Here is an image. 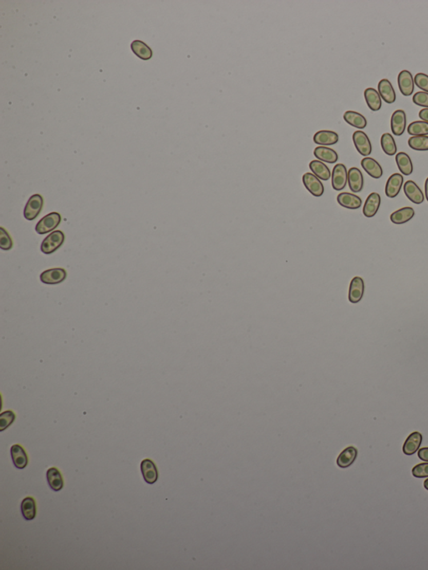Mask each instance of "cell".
<instances>
[{
	"label": "cell",
	"instance_id": "obj_31",
	"mask_svg": "<svg viewBox=\"0 0 428 570\" xmlns=\"http://www.w3.org/2000/svg\"><path fill=\"white\" fill-rule=\"evenodd\" d=\"M131 47L133 49V53L142 60H150L153 56V51L151 48L142 41H133L131 45Z\"/></svg>",
	"mask_w": 428,
	"mask_h": 570
},
{
	"label": "cell",
	"instance_id": "obj_38",
	"mask_svg": "<svg viewBox=\"0 0 428 570\" xmlns=\"http://www.w3.org/2000/svg\"><path fill=\"white\" fill-rule=\"evenodd\" d=\"M415 85L420 88L421 90L428 93V76L423 73H418L415 76Z\"/></svg>",
	"mask_w": 428,
	"mask_h": 570
},
{
	"label": "cell",
	"instance_id": "obj_15",
	"mask_svg": "<svg viewBox=\"0 0 428 570\" xmlns=\"http://www.w3.org/2000/svg\"><path fill=\"white\" fill-rule=\"evenodd\" d=\"M141 470L144 480L148 484H153L158 479V472L156 464L150 459H144L141 463Z\"/></svg>",
	"mask_w": 428,
	"mask_h": 570
},
{
	"label": "cell",
	"instance_id": "obj_6",
	"mask_svg": "<svg viewBox=\"0 0 428 570\" xmlns=\"http://www.w3.org/2000/svg\"><path fill=\"white\" fill-rule=\"evenodd\" d=\"M355 146L357 152L364 157H367L371 154L372 145L367 135L362 131H357L352 136Z\"/></svg>",
	"mask_w": 428,
	"mask_h": 570
},
{
	"label": "cell",
	"instance_id": "obj_25",
	"mask_svg": "<svg viewBox=\"0 0 428 570\" xmlns=\"http://www.w3.org/2000/svg\"><path fill=\"white\" fill-rule=\"evenodd\" d=\"M364 96L368 107L370 108V110L373 112H378L381 109L382 105L381 97L377 89L374 88H367L364 92Z\"/></svg>",
	"mask_w": 428,
	"mask_h": 570
},
{
	"label": "cell",
	"instance_id": "obj_37",
	"mask_svg": "<svg viewBox=\"0 0 428 570\" xmlns=\"http://www.w3.org/2000/svg\"><path fill=\"white\" fill-rule=\"evenodd\" d=\"M413 475L417 479L428 477V463H420L413 468Z\"/></svg>",
	"mask_w": 428,
	"mask_h": 570
},
{
	"label": "cell",
	"instance_id": "obj_3",
	"mask_svg": "<svg viewBox=\"0 0 428 570\" xmlns=\"http://www.w3.org/2000/svg\"><path fill=\"white\" fill-rule=\"evenodd\" d=\"M348 181V171L344 164L339 163L334 166L332 171V188L336 191L343 190L346 187Z\"/></svg>",
	"mask_w": 428,
	"mask_h": 570
},
{
	"label": "cell",
	"instance_id": "obj_16",
	"mask_svg": "<svg viewBox=\"0 0 428 570\" xmlns=\"http://www.w3.org/2000/svg\"><path fill=\"white\" fill-rule=\"evenodd\" d=\"M422 443V435L418 432L411 433L404 443L402 451L405 455L412 456L419 450Z\"/></svg>",
	"mask_w": 428,
	"mask_h": 570
},
{
	"label": "cell",
	"instance_id": "obj_1",
	"mask_svg": "<svg viewBox=\"0 0 428 570\" xmlns=\"http://www.w3.org/2000/svg\"><path fill=\"white\" fill-rule=\"evenodd\" d=\"M65 241V234L60 230L54 231L48 235L41 244V251L45 254H51L61 248Z\"/></svg>",
	"mask_w": 428,
	"mask_h": 570
},
{
	"label": "cell",
	"instance_id": "obj_32",
	"mask_svg": "<svg viewBox=\"0 0 428 570\" xmlns=\"http://www.w3.org/2000/svg\"><path fill=\"white\" fill-rule=\"evenodd\" d=\"M381 145L383 152L388 156H394L397 153V144L394 137L390 133H384L381 136Z\"/></svg>",
	"mask_w": 428,
	"mask_h": 570
},
{
	"label": "cell",
	"instance_id": "obj_39",
	"mask_svg": "<svg viewBox=\"0 0 428 570\" xmlns=\"http://www.w3.org/2000/svg\"><path fill=\"white\" fill-rule=\"evenodd\" d=\"M413 101L415 105L428 108V93L427 92L419 91L415 93L413 97Z\"/></svg>",
	"mask_w": 428,
	"mask_h": 570
},
{
	"label": "cell",
	"instance_id": "obj_42",
	"mask_svg": "<svg viewBox=\"0 0 428 570\" xmlns=\"http://www.w3.org/2000/svg\"><path fill=\"white\" fill-rule=\"evenodd\" d=\"M425 193H426V198L428 201V177L425 181Z\"/></svg>",
	"mask_w": 428,
	"mask_h": 570
},
{
	"label": "cell",
	"instance_id": "obj_17",
	"mask_svg": "<svg viewBox=\"0 0 428 570\" xmlns=\"http://www.w3.org/2000/svg\"><path fill=\"white\" fill-rule=\"evenodd\" d=\"M358 455V450L353 446L346 447L337 457V463L341 468H347L355 463Z\"/></svg>",
	"mask_w": 428,
	"mask_h": 570
},
{
	"label": "cell",
	"instance_id": "obj_2",
	"mask_svg": "<svg viewBox=\"0 0 428 570\" xmlns=\"http://www.w3.org/2000/svg\"><path fill=\"white\" fill-rule=\"evenodd\" d=\"M61 216L58 213H50L41 218L36 224L35 230L39 234H45L54 230L60 225Z\"/></svg>",
	"mask_w": 428,
	"mask_h": 570
},
{
	"label": "cell",
	"instance_id": "obj_8",
	"mask_svg": "<svg viewBox=\"0 0 428 570\" xmlns=\"http://www.w3.org/2000/svg\"><path fill=\"white\" fill-rule=\"evenodd\" d=\"M67 277V273L64 268H50L45 270L41 274V280L46 284H61Z\"/></svg>",
	"mask_w": 428,
	"mask_h": 570
},
{
	"label": "cell",
	"instance_id": "obj_11",
	"mask_svg": "<svg viewBox=\"0 0 428 570\" xmlns=\"http://www.w3.org/2000/svg\"><path fill=\"white\" fill-rule=\"evenodd\" d=\"M403 181V176L400 173H394L386 181V189H385L386 196L390 198L397 197L401 192Z\"/></svg>",
	"mask_w": 428,
	"mask_h": 570
},
{
	"label": "cell",
	"instance_id": "obj_33",
	"mask_svg": "<svg viewBox=\"0 0 428 570\" xmlns=\"http://www.w3.org/2000/svg\"><path fill=\"white\" fill-rule=\"evenodd\" d=\"M408 134L417 137V136H428V122L423 121H417L412 122L408 125Z\"/></svg>",
	"mask_w": 428,
	"mask_h": 570
},
{
	"label": "cell",
	"instance_id": "obj_7",
	"mask_svg": "<svg viewBox=\"0 0 428 570\" xmlns=\"http://www.w3.org/2000/svg\"><path fill=\"white\" fill-rule=\"evenodd\" d=\"M364 292H365V283L362 278L357 277L353 278L350 284V289H349V301L352 304H357L360 302L362 298H363Z\"/></svg>",
	"mask_w": 428,
	"mask_h": 570
},
{
	"label": "cell",
	"instance_id": "obj_21",
	"mask_svg": "<svg viewBox=\"0 0 428 570\" xmlns=\"http://www.w3.org/2000/svg\"><path fill=\"white\" fill-rule=\"evenodd\" d=\"M314 143L325 145H331L339 141V135L333 131H319L314 136Z\"/></svg>",
	"mask_w": 428,
	"mask_h": 570
},
{
	"label": "cell",
	"instance_id": "obj_36",
	"mask_svg": "<svg viewBox=\"0 0 428 570\" xmlns=\"http://www.w3.org/2000/svg\"><path fill=\"white\" fill-rule=\"evenodd\" d=\"M13 247V241L9 236V233L5 228H0V248L3 250H9Z\"/></svg>",
	"mask_w": 428,
	"mask_h": 570
},
{
	"label": "cell",
	"instance_id": "obj_23",
	"mask_svg": "<svg viewBox=\"0 0 428 570\" xmlns=\"http://www.w3.org/2000/svg\"><path fill=\"white\" fill-rule=\"evenodd\" d=\"M314 157L320 161L334 164L338 161L339 156L336 151L326 146H317L314 151Z\"/></svg>",
	"mask_w": 428,
	"mask_h": 570
},
{
	"label": "cell",
	"instance_id": "obj_24",
	"mask_svg": "<svg viewBox=\"0 0 428 570\" xmlns=\"http://www.w3.org/2000/svg\"><path fill=\"white\" fill-rule=\"evenodd\" d=\"M415 210L411 207L400 208L390 214V219L394 224H404L413 219Z\"/></svg>",
	"mask_w": 428,
	"mask_h": 570
},
{
	"label": "cell",
	"instance_id": "obj_43",
	"mask_svg": "<svg viewBox=\"0 0 428 570\" xmlns=\"http://www.w3.org/2000/svg\"><path fill=\"white\" fill-rule=\"evenodd\" d=\"M424 488H426L428 491V479H426L425 482H424Z\"/></svg>",
	"mask_w": 428,
	"mask_h": 570
},
{
	"label": "cell",
	"instance_id": "obj_35",
	"mask_svg": "<svg viewBox=\"0 0 428 570\" xmlns=\"http://www.w3.org/2000/svg\"><path fill=\"white\" fill-rule=\"evenodd\" d=\"M15 420V414L12 411H6L0 415V431L3 432L11 425Z\"/></svg>",
	"mask_w": 428,
	"mask_h": 570
},
{
	"label": "cell",
	"instance_id": "obj_9",
	"mask_svg": "<svg viewBox=\"0 0 428 570\" xmlns=\"http://www.w3.org/2000/svg\"><path fill=\"white\" fill-rule=\"evenodd\" d=\"M414 78L409 70L404 69L398 75V86L401 94L410 97L414 91Z\"/></svg>",
	"mask_w": 428,
	"mask_h": 570
},
{
	"label": "cell",
	"instance_id": "obj_14",
	"mask_svg": "<svg viewBox=\"0 0 428 570\" xmlns=\"http://www.w3.org/2000/svg\"><path fill=\"white\" fill-rule=\"evenodd\" d=\"M348 184L353 193H360L363 189L364 177L362 172L357 168H351L348 171Z\"/></svg>",
	"mask_w": 428,
	"mask_h": 570
},
{
	"label": "cell",
	"instance_id": "obj_19",
	"mask_svg": "<svg viewBox=\"0 0 428 570\" xmlns=\"http://www.w3.org/2000/svg\"><path fill=\"white\" fill-rule=\"evenodd\" d=\"M361 167L363 168L364 170L370 175V177L375 179H379L382 177L383 175V169L381 168L378 161H376L374 158L372 157H365V158L361 160Z\"/></svg>",
	"mask_w": 428,
	"mask_h": 570
},
{
	"label": "cell",
	"instance_id": "obj_30",
	"mask_svg": "<svg viewBox=\"0 0 428 570\" xmlns=\"http://www.w3.org/2000/svg\"><path fill=\"white\" fill-rule=\"evenodd\" d=\"M21 512L26 520H33L36 516V503L31 497H27L21 503Z\"/></svg>",
	"mask_w": 428,
	"mask_h": 570
},
{
	"label": "cell",
	"instance_id": "obj_22",
	"mask_svg": "<svg viewBox=\"0 0 428 570\" xmlns=\"http://www.w3.org/2000/svg\"><path fill=\"white\" fill-rule=\"evenodd\" d=\"M378 92L381 98L387 104H393L396 101V92L392 83L387 79H382L378 84Z\"/></svg>",
	"mask_w": 428,
	"mask_h": 570
},
{
	"label": "cell",
	"instance_id": "obj_18",
	"mask_svg": "<svg viewBox=\"0 0 428 570\" xmlns=\"http://www.w3.org/2000/svg\"><path fill=\"white\" fill-rule=\"evenodd\" d=\"M338 204L343 208L356 210L361 208L362 200L357 195L350 193H341L337 196Z\"/></svg>",
	"mask_w": 428,
	"mask_h": 570
},
{
	"label": "cell",
	"instance_id": "obj_40",
	"mask_svg": "<svg viewBox=\"0 0 428 570\" xmlns=\"http://www.w3.org/2000/svg\"><path fill=\"white\" fill-rule=\"evenodd\" d=\"M417 455L421 461L428 463V447H423V448L418 450Z\"/></svg>",
	"mask_w": 428,
	"mask_h": 570
},
{
	"label": "cell",
	"instance_id": "obj_20",
	"mask_svg": "<svg viewBox=\"0 0 428 570\" xmlns=\"http://www.w3.org/2000/svg\"><path fill=\"white\" fill-rule=\"evenodd\" d=\"M10 452H11V457L14 465L18 469L25 468L29 463V459H28L27 453L25 452L22 446L18 444L12 446Z\"/></svg>",
	"mask_w": 428,
	"mask_h": 570
},
{
	"label": "cell",
	"instance_id": "obj_29",
	"mask_svg": "<svg viewBox=\"0 0 428 570\" xmlns=\"http://www.w3.org/2000/svg\"><path fill=\"white\" fill-rule=\"evenodd\" d=\"M396 161L400 172L405 176H409L413 172V164L412 159L406 152H399L396 155Z\"/></svg>",
	"mask_w": 428,
	"mask_h": 570
},
{
	"label": "cell",
	"instance_id": "obj_26",
	"mask_svg": "<svg viewBox=\"0 0 428 570\" xmlns=\"http://www.w3.org/2000/svg\"><path fill=\"white\" fill-rule=\"evenodd\" d=\"M48 483L54 492H59L63 488L64 480L61 472L55 467H51L46 472Z\"/></svg>",
	"mask_w": 428,
	"mask_h": 570
},
{
	"label": "cell",
	"instance_id": "obj_4",
	"mask_svg": "<svg viewBox=\"0 0 428 570\" xmlns=\"http://www.w3.org/2000/svg\"><path fill=\"white\" fill-rule=\"evenodd\" d=\"M43 205H44V199L41 195L34 194L29 197L24 211L25 218L29 221L35 219L41 213Z\"/></svg>",
	"mask_w": 428,
	"mask_h": 570
},
{
	"label": "cell",
	"instance_id": "obj_28",
	"mask_svg": "<svg viewBox=\"0 0 428 570\" xmlns=\"http://www.w3.org/2000/svg\"><path fill=\"white\" fill-rule=\"evenodd\" d=\"M309 168L313 172V174L315 175L316 177L323 180V181H328L331 177L330 168H328L327 166L325 165L324 162L319 161V160L311 161V162L309 163Z\"/></svg>",
	"mask_w": 428,
	"mask_h": 570
},
{
	"label": "cell",
	"instance_id": "obj_12",
	"mask_svg": "<svg viewBox=\"0 0 428 570\" xmlns=\"http://www.w3.org/2000/svg\"><path fill=\"white\" fill-rule=\"evenodd\" d=\"M404 193L406 197L412 203L415 204H421L425 200L423 193L421 192V188L418 187L415 181L409 180L404 184Z\"/></svg>",
	"mask_w": 428,
	"mask_h": 570
},
{
	"label": "cell",
	"instance_id": "obj_13",
	"mask_svg": "<svg viewBox=\"0 0 428 570\" xmlns=\"http://www.w3.org/2000/svg\"><path fill=\"white\" fill-rule=\"evenodd\" d=\"M381 198L379 193H372L368 196L363 207V214L366 217H373L381 207Z\"/></svg>",
	"mask_w": 428,
	"mask_h": 570
},
{
	"label": "cell",
	"instance_id": "obj_34",
	"mask_svg": "<svg viewBox=\"0 0 428 570\" xmlns=\"http://www.w3.org/2000/svg\"><path fill=\"white\" fill-rule=\"evenodd\" d=\"M408 145L413 150L426 152L428 151V136L412 137L408 140Z\"/></svg>",
	"mask_w": 428,
	"mask_h": 570
},
{
	"label": "cell",
	"instance_id": "obj_41",
	"mask_svg": "<svg viewBox=\"0 0 428 570\" xmlns=\"http://www.w3.org/2000/svg\"><path fill=\"white\" fill-rule=\"evenodd\" d=\"M419 117L421 119V121L428 122V108L420 111Z\"/></svg>",
	"mask_w": 428,
	"mask_h": 570
},
{
	"label": "cell",
	"instance_id": "obj_10",
	"mask_svg": "<svg viewBox=\"0 0 428 570\" xmlns=\"http://www.w3.org/2000/svg\"><path fill=\"white\" fill-rule=\"evenodd\" d=\"M406 117L403 110H397L393 112L390 119V128L393 134L400 137L406 130Z\"/></svg>",
	"mask_w": 428,
	"mask_h": 570
},
{
	"label": "cell",
	"instance_id": "obj_27",
	"mask_svg": "<svg viewBox=\"0 0 428 570\" xmlns=\"http://www.w3.org/2000/svg\"><path fill=\"white\" fill-rule=\"evenodd\" d=\"M343 117L346 123L358 129H364L367 125V121L363 115L354 111L345 112Z\"/></svg>",
	"mask_w": 428,
	"mask_h": 570
},
{
	"label": "cell",
	"instance_id": "obj_5",
	"mask_svg": "<svg viewBox=\"0 0 428 570\" xmlns=\"http://www.w3.org/2000/svg\"><path fill=\"white\" fill-rule=\"evenodd\" d=\"M303 183L305 188L314 197H320L324 194L325 187L315 175L306 172L303 175Z\"/></svg>",
	"mask_w": 428,
	"mask_h": 570
}]
</instances>
